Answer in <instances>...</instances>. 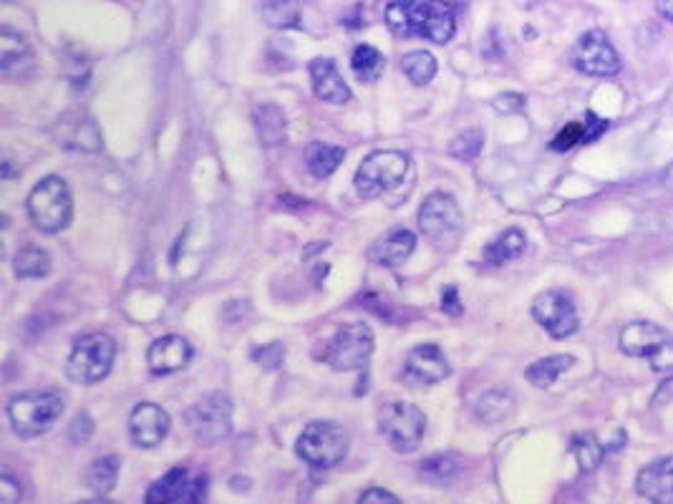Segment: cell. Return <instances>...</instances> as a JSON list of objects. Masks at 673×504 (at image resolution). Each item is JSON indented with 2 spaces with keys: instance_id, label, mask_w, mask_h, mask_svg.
Returning a JSON list of instances; mask_svg holds the SVG:
<instances>
[{
  "instance_id": "e0dca14e",
  "label": "cell",
  "mask_w": 673,
  "mask_h": 504,
  "mask_svg": "<svg viewBox=\"0 0 673 504\" xmlns=\"http://www.w3.org/2000/svg\"><path fill=\"white\" fill-rule=\"evenodd\" d=\"M638 497L646 502L668 504L673 502V454L653 459L636 477Z\"/></svg>"
},
{
  "instance_id": "ab89813d",
  "label": "cell",
  "mask_w": 673,
  "mask_h": 504,
  "mask_svg": "<svg viewBox=\"0 0 673 504\" xmlns=\"http://www.w3.org/2000/svg\"><path fill=\"white\" fill-rule=\"evenodd\" d=\"M361 504H399V497H394L391 492H386V489H369V492H363L361 499H358Z\"/></svg>"
},
{
  "instance_id": "7c38bea8",
  "label": "cell",
  "mask_w": 673,
  "mask_h": 504,
  "mask_svg": "<svg viewBox=\"0 0 673 504\" xmlns=\"http://www.w3.org/2000/svg\"><path fill=\"white\" fill-rule=\"evenodd\" d=\"M205 494V474L177 467L149 487L147 504H200L205 502Z\"/></svg>"
},
{
  "instance_id": "6da1fadb",
  "label": "cell",
  "mask_w": 673,
  "mask_h": 504,
  "mask_svg": "<svg viewBox=\"0 0 673 504\" xmlns=\"http://www.w3.org/2000/svg\"><path fill=\"white\" fill-rule=\"evenodd\" d=\"M386 26L399 38L447 43L457 31L454 13L442 0H394L386 8Z\"/></svg>"
},
{
  "instance_id": "ba28073f",
  "label": "cell",
  "mask_w": 673,
  "mask_h": 504,
  "mask_svg": "<svg viewBox=\"0 0 673 504\" xmlns=\"http://www.w3.org/2000/svg\"><path fill=\"white\" fill-rule=\"evenodd\" d=\"M379 431L391 447L401 454L416 452L424 439L426 416L409 401H391L379 411Z\"/></svg>"
},
{
  "instance_id": "f1b7e54d",
  "label": "cell",
  "mask_w": 673,
  "mask_h": 504,
  "mask_svg": "<svg viewBox=\"0 0 673 504\" xmlns=\"http://www.w3.org/2000/svg\"><path fill=\"white\" fill-rule=\"evenodd\" d=\"M116 479H119V457L116 454H106L99 457L86 472V484L94 489L96 494H106L116 487Z\"/></svg>"
},
{
  "instance_id": "4fadbf2b",
  "label": "cell",
  "mask_w": 673,
  "mask_h": 504,
  "mask_svg": "<svg viewBox=\"0 0 673 504\" xmlns=\"http://www.w3.org/2000/svg\"><path fill=\"white\" fill-rule=\"evenodd\" d=\"M532 318L558 341L573 336L580 326L575 303L570 300V295L560 293V290H545L537 295L532 303Z\"/></svg>"
},
{
  "instance_id": "8992f818",
  "label": "cell",
  "mask_w": 673,
  "mask_h": 504,
  "mask_svg": "<svg viewBox=\"0 0 673 504\" xmlns=\"http://www.w3.org/2000/svg\"><path fill=\"white\" fill-rule=\"evenodd\" d=\"M406 172H409V157L404 152L386 149V152H374L363 159L353 184L363 200H374V197L399 187Z\"/></svg>"
},
{
  "instance_id": "7a4b0ae2",
  "label": "cell",
  "mask_w": 673,
  "mask_h": 504,
  "mask_svg": "<svg viewBox=\"0 0 673 504\" xmlns=\"http://www.w3.org/2000/svg\"><path fill=\"white\" fill-rule=\"evenodd\" d=\"M28 215L33 225L46 235H56L69 227L74 215V197H71L69 184L56 174L41 179L28 195Z\"/></svg>"
},
{
  "instance_id": "277c9868",
  "label": "cell",
  "mask_w": 673,
  "mask_h": 504,
  "mask_svg": "<svg viewBox=\"0 0 673 504\" xmlns=\"http://www.w3.org/2000/svg\"><path fill=\"white\" fill-rule=\"evenodd\" d=\"M295 452L316 469H331L348 454V434L336 421H313L298 436Z\"/></svg>"
},
{
  "instance_id": "52a82bcc",
  "label": "cell",
  "mask_w": 673,
  "mask_h": 504,
  "mask_svg": "<svg viewBox=\"0 0 673 504\" xmlns=\"http://www.w3.org/2000/svg\"><path fill=\"white\" fill-rule=\"evenodd\" d=\"M621 351L628 356L646 358L656 373L673 371V336L656 323L636 321L623 328Z\"/></svg>"
},
{
  "instance_id": "60d3db41",
  "label": "cell",
  "mask_w": 673,
  "mask_h": 504,
  "mask_svg": "<svg viewBox=\"0 0 673 504\" xmlns=\"http://www.w3.org/2000/svg\"><path fill=\"white\" fill-rule=\"evenodd\" d=\"M656 11L661 13V18L673 23V0H656Z\"/></svg>"
},
{
  "instance_id": "ac0fdd59",
  "label": "cell",
  "mask_w": 673,
  "mask_h": 504,
  "mask_svg": "<svg viewBox=\"0 0 673 504\" xmlns=\"http://www.w3.org/2000/svg\"><path fill=\"white\" fill-rule=\"evenodd\" d=\"M192 346L187 338L182 336H164L159 341L152 343L147 353L149 371L157 373V376H169V373H177L182 368H187V363L192 361Z\"/></svg>"
},
{
  "instance_id": "3957f363",
  "label": "cell",
  "mask_w": 673,
  "mask_h": 504,
  "mask_svg": "<svg viewBox=\"0 0 673 504\" xmlns=\"http://www.w3.org/2000/svg\"><path fill=\"white\" fill-rule=\"evenodd\" d=\"M61 414H64V399L56 391H28L8 404L13 431L23 439L46 434Z\"/></svg>"
},
{
  "instance_id": "836d02e7",
  "label": "cell",
  "mask_w": 673,
  "mask_h": 504,
  "mask_svg": "<svg viewBox=\"0 0 673 504\" xmlns=\"http://www.w3.org/2000/svg\"><path fill=\"white\" fill-rule=\"evenodd\" d=\"M454 474H457V462L449 454H434L421 462V477L434 479V482H447Z\"/></svg>"
},
{
  "instance_id": "8fae6325",
  "label": "cell",
  "mask_w": 673,
  "mask_h": 504,
  "mask_svg": "<svg viewBox=\"0 0 673 504\" xmlns=\"http://www.w3.org/2000/svg\"><path fill=\"white\" fill-rule=\"evenodd\" d=\"M570 61L580 74L595 76V79H608V76H616L621 71V56L613 48V43L608 41V36L598 28L578 38L573 53H570Z\"/></svg>"
},
{
  "instance_id": "5b68a950",
  "label": "cell",
  "mask_w": 673,
  "mask_h": 504,
  "mask_svg": "<svg viewBox=\"0 0 673 504\" xmlns=\"http://www.w3.org/2000/svg\"><path fill=\"white\" fill-rule=\"evenodd\" d=\"M116 343L106 333H91L76 341L74 351H71L69 363H66V373L74 384L91 386L99 384L109 376L111 366H114Z\"/></svg>"
},
{
  "instance_id": "d6986e66",
  "label": "cell",
  "mask_w": 673,
  "mask_h": 504,
  "mask_svg": "<svg viewBox=\"0 0 673 504\" xmlns=\"http://www.w3.org/2000/svg\"><path fill=\"white\" fill-rule=\"evenodd\" d=\"M311 81H313V91H316L318 99L328 101V104H346L351 99V89L343 81L341 71H338L336 61L328 56H318L313 58L311 66Z\"/></svg>"
},
{
  "instance_id": "cb8c5ba5",
  "label": "cell",
  "mask_w": 673,
  "mask_h": 504,
  "mask_svg": "<svg viewBox=\"0 0 673 504\" xmlns=\"http://www.w3.org/2000/svg\"><path fill=\"white\" fill-rule=\"evenodd\" d=\"M573 363H575L573 356H563V353H560V356H547L532 363V366L525 371V376L532 386H537V389H547V386H553Z\"/></svg>"
},
{
  "instance_id": "1f68e13d",
  "label": "cell",
  "mask_w": 673,
  "mask_h": 504,
  "mask_svg": "<svg viewBox=\"0 0 673 504\" xmlns=\"http://www.w3.org/2000/svg\"><path fill=\"white\" fill-rule=\"evenodd\" d=\"M512 411V399L507 396V391H489V394L482 396L477 406V414L482 416L484 421H500L505 419L507 414Z\"/></svg>"
},
{
  "instance_id": "4dcf8cb0",
  "label": "cell",
  "mask_w": 673,
  "mask_h": 504,
  "mask_svg": "<svg viewBox=\"0 0 673 504\" xmlns=\"http://www.w3.org/2000/svg\"><path fill=\"white\" fill-rule=\"evenodd\" d=\"M573 454L583 472H593V469L603 462L605 452L593 434H578L573 439Z\"/></svg>"
},
{
  "instance_id": "4316f807",
  "label": "cell",
  "mask_w": 673,
  "mask_h": 504,
  "mask_svg": "<svg viewBox=\"0 0 673 504\" xmlns=\"http://www.w3.org/2000/svg\"><path fill=\"white\" fill-rule=\"evenodd\" d=\"M401 71L414 86H426L437 76V58L429 51H411L401 58Z\"/></svg>"
},
{
  "instance_id": "d6a6232c",
  "label": "cell",
  "mask_w": 673,
  "mask_h": 504,
  "mask_svg": "<svg viewBox=\"0 0 673 504\" xmlns=\"http://www.w3.org/2000/svg\"><path fill=\"white\" fill-rule=\"evenodd\" d=\"M482 147H484V134L479 132V129H467V132L457 134V137L452 139L449 154L462 159V162H469V159H474L479 152H482Z\"/></svg>"
},
{
  "instance_id": "e575fe53",
  "label": "cell",
  "mask_w": 673,
  "mask_h": 504,
  "mask_svg": "<svg viewBox=\"0 0 673 504\" xmlns=\"http://www.w3.org/2000/svg\"><path fill=\"white\" fill-rule=\"evenodd\" d=\"M585 126L583 124H568V126H563V129H560V134L558 137L553 139V142H550V149H553V152H570V149L573 147H578L580 142H585Z\"/></svg>"
},
{
  "instance_id": "7402d4cb",
  "label": "cell",
  "mask_w": 673,
  "mask_h": 504,
  "mask_svg": "<svg viewBox=\"0 0 673 504\" xmlns=\"http://www.w3.org/2000/svg\"><path fill=\"white\" fill-rule=\"evenodd\" d=\"M346 159V149L333 147V144L313 142L305 149V164L316 177H331Z\"/></svg>"
},
{
  "instance_id": "d4e9b609",
  "label": "cell",
  "mask_w": 673,
  "mask_h": 504,
  "mask_svg": "<svg viewBox=\"0 0 673 504\" xmlns=\"http://www.w3.org/2000/svg\"><path fill=\"white\" fill-rule=\"evenodd\" d=\"M255 124H258L260 139H263L265 147H278L280 142H285V114L280 111V106H258L255 109Z\"/></svg>"
},
{
  "instance_id": "2e32d148",
  "label": "cell",
  "mask_w": 673,
  "mask_h": 504,
  "mask_svg": "<svg viewBox=\"0 0 673 504\" xmlns=\"http://www.w3.org/2000/svg\"><path fill=\"white\" fill-rule=\"evenodd\" d=\"M452 373L447 356L439 346H416L404 361V376L416 386H432Z\"/></svg>"
},
{
  "instance_id": "8d00e7d4",
  "label": "cell",
  "mask_w": 673,
  "mask_h": 504,
  "mask_svg": "<svg viewBox=\"0 0 673 504\" xmlns=\"http://www.w3.org/2000/svg\"><path fill=\"white\" fill-rule=\"evenodd\" d=\"M21 499V482L13 479V474L8 469H3V477H0V502L11 504Z\"/></svg>"
},
{
  "instance_id": "d590c367",
  "label": "cell",
  "mask_w": 673,
  "mask_h": 504,
  "mask_svg": "<svg viewBox=\"0 0 673 504\" xmlns=\"http://www.w3.org/2000/svg\"><path fill=\"white\" fill-rule=\"evenodd\" d=\"M253 358L258 366L265 368V371H275V368H280V363L285 361V346L283 343H270V346L258 348Z\"/></svg>"
},
{
  "instance_id": "9c48e42d",
  "label": "cell",
  "mask_w": 673,
  "mask_h": 504,
  "mask_svg": "<svg viewBox=\"0 0 673 504\" xmlns=\"http://www.w3.org/2000/svg\"><path fill=\"white\" fill-rule=\"evenodd\" d=\"M374 356V333L366 323H346L336 331L326 348V363L336 371H361Z\"/></svg>"
},
{
  "instance_id": "83f0119b",
  "label": "cell",
  "mask_w": 673,
  "mask_h": 504,
  "mask_svg": "<svg viewBox=\"0 0 673 504\" xmlns=\"http://www.w3.org/2000/svg\"><path fill=\"white\" fill-rule=\"evenodd\" d=\"M23 61H31L28 43L13 28H3L0 31V66H3V71L11 74L16 66H23Z\"/></svg>"
},
{
  "instance_id": "f546056e",
  "label": "cell",
  "mask_w": 673,
  "mask_h": 504,
  "mask_svg": "<svg viewBox=\"0 0 673 504\" xmlns=\"http://www.w3.org/2000/svg\"><path fill=\"white\" fill-rule=\"evenodd\" d=\"M300 0H263V16L273 28H290L298 23Z\"/></svg>"
},
{
  "instance_id": "f35d334b",
  "label": "cell",
  "mask_w": 673,
  "mask_h": 504,
  "mask_svg": "<svg viewBox=\"0 0 673 504\" xmlns=\"http://www.w3.org/2000/svg\"><path fill=\"white\" fill-rule=\"evenodd\" d=\"M442 310L444 313L454 315V318L464 313V305H462V300H459V293L454 285H449V288L442 290Z\"/></svg>"
},
{
  "instance_id": "ffe728a7",
  "label": "cell",
  "mask_w": 673,
  "mask_h": 504,
  "mask_svg": "<svg viewBox=\"0 0 673 504\" xmlns=\"http://www.w3.org/2000/svg\"><path fill=\"white\" fill-rule=\"evenodd\" d=\"M416 247V235L409 232L406 227H394L391 232H386L381 240H376V245L371 247V255L379 265L386 268H399L401 263L411 258V252Z\"/></svg>"
},
{
  "instance_id": "484cf974",
  "label": "cell",
  "mask_w": 673,
  "mask_h": 504,
  "mask_svg": "<svg viewBox=\"0 0 673 504\" xmlns=\"http://www.w3.org/2000/svg\"><path fill=\"white\" fill-rule=\"evenodd\" d=\"M13 270L18 278H46L51 273V258L43 247L28 245L18 250L16 260H13Z\"/></svg>"
},
{
  "instance_id": "44dd1931",
  "label": "cell",
  "mask_w": 673,
  "mask_h": 504,
  "mask_svg": "<svg viewBox=\"0 0 673 504\" xmlns=\"http://www.w3.org/2000/svg\"><path fill=\"white\" fill-rule=\"evenodd\" d=\"M525 247H527V240H525V235H522V230H515V227H512V230L500 232L495 240L484 247V263L505 265V263H510V260L520 258L522 252H525Z\"/></svg>"
},
{
  "instance_id": "603a6c76",
  "label": "cell",
  "mask_w": 673,
  "mask_h": 504,
  "mask_svg": "<svg viewBox=\"0 0 673 504\" xmlns=\"http://www.w3.org/2000/svg\"><path fill=\"white\" fill-rule=\"evenodd\" d=\"M351 69L358 81H363V84H374V81H379L381 74H384L386 61L384 56H381V51H376V48L369 46V43H361V46L353 48Z\"/></svg>"
},
{
  "instance_id": "74e56055",
  "label": "cell",
  "mask_w": 673,
  "mask_h": 504,
  "mask_svg": "<svg viewBox=\"0 0 673 504\" xmlns=\"http://www.w3.org/2000/svg\"><path fill=\"white\" fill-rule=\"evenodd\" d=\"M651 406L656 411L671 409V406H673V376L666 378V381H663V384L658 386V391H656V396H653Z\"/></svg>"
},
{
  "instance_id": "30bf717a",
  "label": "cell",
  "mask_w": 673,
  "mask_h": 504,
  "mask_svg": "<svg viewBox=\"0 0 673 504\" xmlns=\"http://www.w3.org/2000/svg\"><path fill=\"white\" fill-rule=\"evenodd\" d=\"M187 426L197 444L210 447L232 431V404L225 394H210L187 411Z\"/></svg>"
},
{
  "instance_id": "5bb4252c",
  "label": "cell",
  "mask_w": 673,
  "mask_h": 504,
  "mask_svg": "<svg viewBox=\"0 0 673 504\" xmlns=\"http://www.w3.org/2000/svg\"><path fill=\"white\" fill-rule=\"evenodd\" d=\"M462 210L454 202V197L444 192H432L419 207V227L426 237L432 240H449L457 237L462 230Z\"/></svg>"
},
{
  "instance_id": "9a60e30c",
  "label": "cell",
  "mask_w": 673,
  "mask_h": 504,
  "mask_svg": "<svg viewBox=\"0 0 673 504\" xmlns=\"http://www.w3.org/2000/svg\"><path fill=\"white\" fill-rule=\"evenodd\" d=\"M169 414L162 406L152 404V401H144V404L134 406L132 416H129V434L132 441L142 449H154L159 447L169 434Z\"/></svg>"
}]
</instances>
